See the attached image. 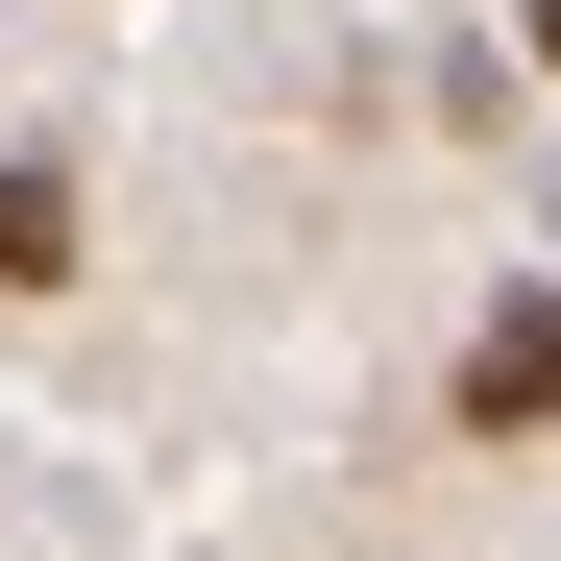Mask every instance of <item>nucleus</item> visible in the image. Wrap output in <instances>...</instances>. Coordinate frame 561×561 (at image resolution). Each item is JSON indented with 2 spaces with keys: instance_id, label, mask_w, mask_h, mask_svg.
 I'll return each instance as SVG.
<instances>
[{
  "instance_id": "obj_1",
  "label": "nucleus",
  "mask_w": 561,
  "mask_h": 561,
  "mask_svg": "<svg viewBox=\"0 0 561 561\" xmlns=\"http://www.w3.org/2000/svg\"><path fill=\"white\" fill-rule=\"evenodd\" d=\"M463 415H489V439H561V268L463 318Z\"/></svg>"
},
{
  "instance_id": "obj_2",
  "label": "nucleus",
  "mask_w": 561,
  "mask_h": 561,
  "mask_svg": "<svg viewBox=\"0 0 561 561\" xmlns=\"http://www.w3.org/2000/svg\"><path fill=\"white\" fill-rule=\"evenodd\" d=\"M0 294H73V147H0Z\"/></svg>"
}]
</instances>
